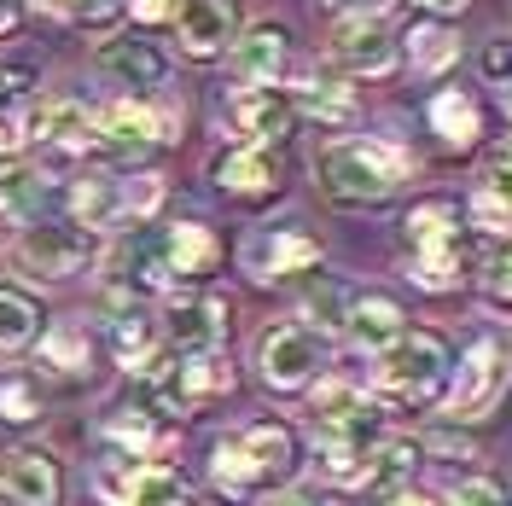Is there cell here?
Instances as JSON below:
<instances>
[{
  "label": "cell",
  "mask_w": 512,
  "mask_h": 506,
  "mask_svg": "<svg viewBox=\"0 0 512 506\" xmlns=\"http://www.w3.org/2000/svg\"><path fill=\"white\" fill-rule=\"evenodd\" d=\"M47 355H53L59 367H88V344H82L76 326H59V332L47 338Z\"/></svg>",
  "instance_id": "74e56055"
},
{
  "label": "cell",
  "mask_w": 512,
  "mask_h": 506,
  "mask_svg": "<svg viewBox=\"0 0 512 506\" xmlns=\"http://www.w3.org/2000/svg\"><path fill=\"white\" fill-rule=\"evenodd\" d=\"M24 134H30V140H53L59 152H88V146H99V111L76 105V99L30 105V117H24Z\"/></svg>",
  "instance_id": "8fae6325"
},
{
  "label": "cell",
  "mask_w": 512,
  "mask_h": 506,
  "mask_svg": "<svg viewBox=\"0 0 512 506\" xmlns=\"http://www.w3.org/2000/svg\"><path fill=\"white\" fill-rule=\"evenodd\" d=\"M18 12H24V0H0V30H12V24H18Z\"/></svg>",
  "instance_id": "7dc6e473"
},
{
  "label": "cell",
  "mask_w": 512,
  "mask_h": 506,
  "mask_svg": "<svg viewBox=\"0 0 512 506\" xmlns=\"http://www.w3.org/2000/svg\"><path fill=\"white\" fill-rule=\"evenodd\" d=\"M454 506H507V495H501L495 483L472 477V483H460V489H454Z\"/></svg>",
  "instance_id": "b9f144b4"
},
{
  "label": "cell",
  "mask_w": 512,
  "mask_h": 506,
  "mask_svg": "<svg viewBox=\"0 0 512 506\" xmlns=\"http://www.w3.org/2000/svg\"><path fill=\"white\" fill-rule=\"evenodd\" d=\"M291 454H297V443L286 425H251L216 448L210 472H216V489H227V495H256L291 472Z\"/></svg>",
  "instance_id": "7a4b0ae2"
},
{
  "label": "cell",
  "mask_w": 512,
  "mask_h": 506,
  "mask_svg": "<svg viewBox=\"0 0 512 506\" xmlns=\"http://www.w3.org/2000/svg\"><path fill=\"white\" fill-rule=\"evenodd\" d=\"M431 123H437L448 146H472L478 140V105L466 94H437L431 99Z\"/></svg>",
  "instance_id": "cb8c5ba5"
},
{
  "label": "cell",
  "mask_w": 512,
  "mask_h": 506,
  "mask_svg": "<svg viewBox=\"0 0 512 506\" xmlns=\"http://www.w3.org/2000/svg\"><path fill=\"white\" fill-rule=\"evenodd\" d=\"M332 6H344V12H367L373 0H332Z\"/></svg>",
  "instance_id": "f907efd6"
},
{
  "label": "cell",
  "mask_w": 512,
  "mask_h": 506,
  "mask_svg": "<svg viewBox=\"0 0 512 506\" xmlns=\"http://www.w3.org/2000/svg\"><path fill=\"white\" fill-rule=\"evenodd\" d=\"M35 303L24 291H12V285H0V349H24L35 338Z\"/></svg>",
  "instance_id": "4316f807"
},
{
  "label": "cell",
  "mask_w": 512,
  "mask_h": 506,
  "mask_svg": "<svg viewBox=\"0 0 512 506\" xmlns=\"http://www.w3.org/2000/svg\"><path fill=\"white\" fill-rule=\"evenodd\" d=\"M268 506H309V495H297V489H286V495H274Z\"/></svg>",
  "instance_id": "c3c4849f"
},
{
  "label": "cell",
  "mask_w": 512,
  "mask_h": 506,
  "mask_svg": "<svg viewBox=\"0 0 512 506\" xmlns=\"http://www.w3.org/2000/svg\"><path fill=\"white\" fill-rule=\"evenodd\" d=\"M350 309H355V297H344V285H320L309 297V315L320 326H350Z\"/></svg>",
  "instance_id": "d590c367"
},
{
  "label": "cell",
  "mask_w": 512,
  "mask_h": 506,
  "mask_svg": "<svg viewBox=\"0 0 512 506\" xmlns=\"http://www.w3.org/2000/svg\"><path fill=\"white\" fill-rule=\"evenodd\" d=\"M408 175V158L384 140H338L320 152V181L332 198H350V204H373Z\"/></svg>",
  "instance_id": "3957f363"
},
{
  "label": "cell",
  "mask_w": 512,
  "mask_h": 506,
  "mask_svg": "<svg viewBox=\"0 0 512 506\" xmlns=\"http://www.w3.org/2000/svg\"><path fill=\"white\" fill-rule=\"evenodd\" d=\"M472 222L489 227V233H501V227H512V204H501L495 192H472Z\"/></svg>",
  "instance_id": "f35d334b"
},
{
  "label": "cell",
  "mask_w": 512,
  "mask_h": 506,
  "mask_svg": "<svg viewBox=\"0 0 512 506\" xmlns=\"http://www.w3.org/2000/svg\"><path fill=\"white\" fill-rule=\"evenodd\" d=\"M169 111H152V105H105L99 111V146L117 152V158H146L152 146L169 140Z\"/></svg>",
  "instance_id": "9c48e42d"
},
{
  "label": "cell",
  "mask_w": 512,
  "mask_h": 506,
  "mask_svg": "<svg viewBox=\"0 0 512 506\" xmlns=\"http://www.w3.org/2000/svg\"><path fill=\"white\" fill-rule=\"evenodd\" d=\"M419 460L414 443H402V437H390V443H379L373 454H367V483H396V477H408Z\"/></svg>",
  "instance_id": "4dcf8cb0"
},
{
  "label": "cell",
  "mask_w": 512,
  "mask_h": 506,
  "mask_svg": "<svg viewBox=\"0 0 512 506\" xmlns=\"http://www.w3.org/2000/svg\"><path fill=\"white\" fill-rule=\"evenodd\" d=\"M128 6H134L140 24H163V18H181L187 12V0H128Z\"/></svg>",
  "instance_id": "7bdbcfd3"
},
{
  "label": "cell",
  "mask_w": 512,
  "mask_h": 506,
  "mask_svg": "<svg viewBox=\"0 0 512 506\" xmlns=\"http://www.w3.org/2000/svg\"><path fill=\"white\" fill-rule=\"evenodd\" d=\"M181 24V53L187 59H216L233 41V0H187Z\"/></svg>",
  "instance_id": "5bb4252c"
},
{
  "label": "cell",
  "mask_w": 512,
  "mask_h": 506,
  "mask_svg": "<svg viewBox=\"0 0 512 506\" xmlns=\"http://www.w3.org/2000/svg\"><path fill=\"white\" fill-rule=\"evenodd\" d=\"M210 175H216L227 192H245V198H262V192H274V181H280V169H274V158H268V146H233V152L216 158Z\"/></svg>",
  "instance_id": "d6986e66"
},
{
  "label": "cell",
  "mask_w": 512,
  "mask_h": 506,
  "mask_svg": "<svg viewBox=\"0 0 512 506\" xmlns=\"http://www.w3.org/2000/svg\"><path fill=\"white\" fill-rule=\"evenodd\" d=\"M280 64H286V30H274V24H256V30H245L233 41V70L251 88H268L280 76Z\"/></svg>",
  "instance_id": "ac0fdd59"
},
{
  "label": "cell",
  "mask_w": 512,
  "mask_h": 506,
  "mask_svg": "<svg viewBox=\"0 0 512 506\" xmlns=\"http://www.w3.org/2000/svg\"><path fill=\"white\" fill-rule=\"evenodd\" d=\"M99 64H105L123 88H158L163 70H169L158 47H152V41H134V35H128V41H105V47H99Z\"/></svg>",
  "instance_id": "ffe728a7"
},
{
  "label": "cell",
  "mask_w": 512,
  "mask_h": 506,
  "mask_svg": "<svg viewBox=\"0 0 512 506\" xmlns=\"http://www.w3.org/2000/svg\"><path fill=\"white\" fill-rule=\"evenodd\" d=\"M70 204H76V216L88 227H105L123 216V181H82V187L70 192Z\"/></svg>",
  "instance_id": "d4e9b609"
},
{
  "label": "cell",
  "mask_w": 512,
  "mask_h": 506,
  "mask_svg": "<svg viewBox=\"0 0 512 506\" xmlns=\"http://www.w3.org/2000/svg\"><path fill=\"white\" fill-rule=\"evenodd\" d=\"M320 245L303 239V233H256L245 245V268L256 280H280V274H297V268H315Z\"/></svg>",
  "instance_id": "9a60e30c"
},
{
  "label": "cell",
  "mask_w": 512,
  "mask_h": 506,
  "mask_svg": "<svg viewBox=\"0 0 512 506\" xmlns=\"http://www.w3.org/2000/svg\"><path fill=\"white\" fill-rule=\"evenodd\" d=\"M448 379V349L437 332H402L379 355V396L396 408H431Z\"/></svg>",
  "instance_id": "6da1fadb"
},
{
  "label": "cell",
  "mask_w": 512,
  "mask_h": 506,
  "mask_svg": "<svg viewBox=\"0 0 512 506\" xmlns=\"http://www.w3.org/2000/svg\"><path fill=\"white\" fill-rule=\"evenodd\" d=\"M105 437H111V443H123L134 460H140V454H152V448L163 443V431L146 419V413H111V419H105Z\"/></svg>",
  "instance_id": "f546056e"
},
{
  "label": "cell",
  "mask_w": 512,
  "mask_h": 506,
  "mask_svg": "<svg viewBox=\"0 0 512 506\" xmlns=\"http://www.w3.org/2000/svg\"><path fill=\"white\" fill-rule=\"evenodd\" d=\"M99 495L111 506H192V489L181 483V472L169 466H146L134 454H117L99 466Z\"/></svg>",
  "instance_id": "5b68a950"
},
{
  "label": "cell",
  "mask_w": 512,
  "mask_h": 506,
  "mask_svg": "<svg viewBox=\"0 0 512 506\" xmlns=\"http://www.w3.org/2000/svg\"><path fill=\"white\" fill-rule=\"evenodd\" d=\"M123 268H128V280H140V285L175 280V268H169V256H163V239H152V233H134V245L123 251Z\"/></svg>",
  "instance_id": "484cf974"
},
{
  "label": "cell",
  "mask_w": 512,
  "mask_h": 506,
  "mask_svg": "<svg viewBox=\"0 0 512 506\" xmlns=\"http://www.w3.org/2000/svg\"><path fill=\"white\" fill-rule=\"evenodd\" d=\"M483 70H489V76H507V70H512V47H501V41H495V47L483 53Z\"/></svg>",
  "instance_id": "ee69618b"
},
{
  "label": "cell",
  "mask_w": 512,
  "mask_h": 506,
  "mask_svg": "<svg viewBox=\"0 0 512 506\" xmlns=\"http://www.w3.org/2000/svg\"><path fill=\"white\" fill-rule=\"evenodd\" d=\"M6 495H12V506H59L64 477L53 466V454L47 448H18L6 460Z\"/></svg>",
  "instance_id": "4fadbf2b"
},
{
  "label": "cell",
  "mask_w": 512,
  "mask_h": 506,
  "mask_svg": "<svg viewBox=\"0 0 512 506\" xmlns=\"http://www.w3.org/2000/svg\"><path fill=\"white\" fill-rule=\"evenodd\" d=\"M222 332H227V309L216 297H181L175 315H169V338H175L181 355H210L222 344Z\"/></svg>",
  "instance_id": "e0dca14e"
},
{
  "label": "cell",
  "mask_w": 512,
  "mask_h": 506,
  "mask_svg": "<svg viewBox=\"0 0 512 506\" xmlns=\"http://www.w3.org/2000/svg\"><path fill=\"white\" fill-rule=\"evenodd\" d=\"M408 245H414V280L425 291H454L460 285V216L454 204L431 198L408 216Z\"/></svg>",
  "instance_id": "277c9868"
},
{
  "label": "cell",
  "mask_w": 512,
  "mask_h": 506,
  "mask_svg": "<svg viewBox=\"0 0 512 506\" xmlns=\"http://www.w3.org/2000/svg\"><path fill=\"white\" fill-rule=\"evenodd\" d=\"M128 0H70V18H82L88 30H105V24H117L123 18Z\"/></svg>",
  "instance_id": "ab89813d"
},
{
  "label": "cell",
  "mask_w": 512,
  "mask_h": 506,
  "mask_svg": "<svg viewBox=\"0 0 512 506\" xmlns=\"http://www.w3.org/2000/svg\"><path fill=\"white\" fill-rule=\"evenodd\" d=\"M0 413L12 419V425H24V419H35V390L30 384H0Z\"/></svg>",
  "instance_id": "60d3db41"
},
{
  "label": "cell",
  "mask_w": 512,
  "mask_h": 506,
  "mask_svg": "<svg viewBox=\"0 0 512 506\" xmlns=\"http://www.w3.org/2000/svg\"><path fill=\"white\" fill-rule=\"evenodd\" d=\"M94 256L88 245V233H76V227H30L24 239H18V262L30 268V274H47V280H59V274H76L82 262Z\"/></svg>",
  "instance_id": "30bf717a"
},
{
  "label": "cell",
  "mask_w": 512,
  "mask_h": 506,
  "mask_svg": "<svg viewBox=\"0 0 512 506\" xmlns=\"http://www.w3.org/2000/svg\"><path fill=\"white\" fill-rule=\"evenodd\" d=\"M12 140H18V134H12V128H0V163L12 158Z\"/></svg>",
  "instance_id": "681fc988"
},
{
  "label": "cell",
  "mask_w": 512,
  "mask_h": 506,
  "mask_svg": "<svg viewBox=\"0 0 512 506\" xmlns=\"http://www.w3.org/2000/svg\"><path fill=\"white\" fill-rule=\"evenodd\" d=\"M315 413H320L326 431H332V425H361V419H373L367 402H361V390H350V384H320Z\"/></svg>",
  "instance_id": "f1b7e54d"
},
{
  "label": "cell",
  "mask_w": 512,
  "mask_h": 506,
  "mask_svg": "<svg viewBox=\"0 0 512 506\" xmlns=\"http://www.w3.org/2000/svg\"><path fill=\"white\" fill-rule=\"evenodd\" d=\"M309 506H338V501H309Z\"/></svg>",
  "instance_id": "816d5d0a"
},
{
  "label": "cell",
  "mask_w": 512,
  "mask_h": 506,
  "mask_svg": "<svg viewBox=\"0 0 512 506\" xmlns=\"http://www.w3.org/2000/svg\"><path fill=\"white\" fill-rule=\"evenodd\" d=\"M163 256H169V268H175L181 280H198V274L216 268L222 245H216V233H210L204 222H175L169 233H163Z\"/></svg>",
  "instance_id": "44dd1931"
},
{
  "label": "cell",
  "mask_w": 512,
  "mask_h": 506,
  "mask_svg": "<svg viewBox=\"0 0 512 506\" xmlns=\"http://www.w3.org/2000/svg\"><path fill=\"white\" fill-rule=\"evenodd\" d=\"M320 472L332 477V483H367V443L361 437H338V431H326L315 448Z\"/></svg>",
  "instance_id": "603a6c76"
},
{
  "label": "cell",
  "mask_w": 512,
  "mask_h": 506,
  "mask_svg": "<svg viewBox=\"0 0 512 506\" xmlns=\"http://www.w3.org/2000/svg\"><path fill=\"white\" fill-rule=\"evenodd\" d=\"M507 373H512V349L507 338H478L460 361V379L448 390V408L460 419H478V413L495 408V396L507 390Z\"/></svg>",
  "instance_id": "52a82bcc"
},
{
  "label": "cell",
  "mask_w": 512,
  "mask_h": 506,
  "mask_svg": "<svg viewBox=\"0 0 512 506\" xmlns=\"http://www.w3.org/2000/svg\"><path fill=\"white\" fill-rule=\"evenodd\" d=\"M332 47H338V59L350 64L355 76H384L396 64V35L384 30L379 18H350Z\"/></svg>",
  "instance_id": "2e32d148"
},
{
  "label": "cell",
  "mask_w": 512,
  "mask_h": 506,
  "mask_svg": "<svg viewBox=\"0 0 512 506\" xmlns=\"http://www.w3.org/2000/svg\"><path fill=\"white\" fill-rule=\"evenodd\" d=\"M0 489H6V472H0Z\"/></svg>",
  "instance_id": "f5cc1de1"
},
{
  "label": "cell",
  "mask_w": 512,
  "mask_h": 506,
  "mask_svg": "<svg viewBox=\"0 0 512 506\" xmlns=\"http://www.w3.org/2000/svg\"><path fill=\"white\" fill-rule=\"evenodd\" d=\"M297 105H303L315 123H350L355 117V94L344 82H309V88L297 94Z\"/></svg>",
  "instance_id": "83f0119b"
},
{
  "label": "cell",
  "mask_w": 512,
  "mask_h": 506,
  "mask_svg": "<svg viewBox=\"0 0 512 506\" xmlns=\"http://www.w3.org/2000/svg\"><path fill=\"white\" fill-rule=\"evenodd\" d=\"M227 117L245 134V146H268V140H280L291 128V99L280 88H239L227 99Z\"/></svg>",
  "instance_id": "7c38bea8"
},
{
  "label": "cell",
  "mask_w": 512,
  "mask_h": 506,
  "mask_svg": "<svg viewBox=\"0 0 512 506\" xmlns=\"http://www.w3.org/2000/svg\"><path fill=\"white\" fill-rule=\"evenodd\" d=\"M146 379H152V390H158V402L169 413H192L198 402L233 390V373H227L216 355H187V361L152 355V361H146Z\"/></svg>",
  "instance_id": "8992f818"
},
{
  "label": "cell",
  "mask_w": 512,
  "mask_h": 506,
  "mask_svg": "<svg viewBox=\"0 0 512 506\" xmlns=\"http://www.w3.org/2000/svg\"><path fill=\"white\" fill-rule=\"evenodd\" d=\"M408 6H425V12H466V0H408Z\"/></svg>",
  "instance_id": "bcb514c9"
},
{
  "label": "cell",
  "mask_w": 512,
  "mask_h": 506,
  "mask_svg": "<svg viewBox=\"0 0 512 506\" xmlns=\"http://www.w3.org/2000/svg\"><path fill=\"white\" fill-rule=\"evenodd\" d=\"M454 53H460V41H454L443 24H425V30H414V64H419V70H443Z\"/></svg>",
  "instance_id": "d6a6232c"
},
{
  "label": "cell",
  "mask_w": 512,
  "mask_h": 506,
  "mask_svg": "<svg viewBox=\"0 0 512 506\" xmlns=\"http://www.w3.org/2000/svg\"><path fill=\"white\" fill-rule=\"evenodd\" d=\"M483 297H489L495 309H512V251L483 262Z\"/></svg>",
  "instance_id": "8d00e7d4"
},
{
  "label": "cell",
  "mask_w": 512,
  "mask_h": 506,
  "mask_svg": "<svg viewBox=\"0 0 512 506\" xmlns=\"http://www.w3.org/2000/svg\"><path fill=\"white\" fill-rule=\"evenodd\" d=\"M111 349H117L123 361H146V355H152V320L140 315V309L117 315V326H111Z\"/></svg>",
  "instance_id": "1f68e13d"
},
{
  "label": "cell",
  "mask_w": 512,
  "mask_h": 506,
  "mask_svg": "<svg viewBox=\"0 0 512 506\" xmlns=\"http://www.w3.org/2000/svg\"><path fill=\"white\" fill-rule=\"evenodd\" d=\"M379 506H431V495H419V489H390Z\"/></svg>",
  "instance_id": "f6af8a7d"
},
{
  "label": "cell",
  "mask_w": 512,
  "mask_h": 506,
  "mask_svg": "<svg viewBox=\"0 0 512 506\" xmlns=\"http://www.w3.org/2000/svg\"><path fill=\"white\" fill-rule=\"evenodd\" d=\"M256 367H262L268 390H303L320 373V338L309 326H274L256 344Z\"/></svg>",
  "instance_id": "ba28073f"
},
{
  "label": "cell",
  "mask_w": 512,
  "mask_h": 506,
  "mask_svg": "<svg viewBox=\"0 0 512 506\" xmlns=\"http://www.w3.org/2000/svg\"><path fill=\"white\" fill-rule=\"evenodd\" d=\"M41 181H35V169L24 163H0V210H30Z\"/></svg>",
  "instance_id": "836d02e7"
},
{
  "label": "cell",
  "mask_w": 512,
  "mask_h": 506,
  "mask_svg": "<svg viewBox=\"0 0 512 506\" xmlns=\"http://www.w3.org/2000/svg\"><path fill=\"white\" fill-rule=\"evenodd\" d=\"M350 338L361 349H390L402 338V309L390 297H355L350 309Z\"/></svg>",
  "instance_id": "7402d4cb"
},
{
  "label": "cell",
  "mask_w": 512,
  "mask_h": 506,
  "mask_svg": "<svg viewBox=\"0 0 512 506\" xmlns=\"http://www.w3.org/2000/svg\"><path fill=\"white\" fill-rule=\"evenodd\" d=\"M483 192H495L501 204H512V134L483 158Z\"/></svg>",
  "instance_id": "e575fe53"
}]
</instances>
